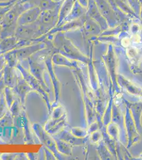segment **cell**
<instances>
[{"label": "cell", "mask_w": 142, "mask_h": 160, "mask_svg": "<svg viewBox=\"0 0 142 160\" xmlns=\"http://www.w3.org/2000/svg\"><path fill=\"white\" fill-rule=\"evenodd\" d=\"M25 3L27 4H25L24 2H20L13 4L11 8L6 13L1 24V36L2 39L7 37L15 36L19 17L25 10L31 7L28 3Z\"/></svg>", "instance_id": "obj_1"}, {"label": "cell", "mask_w": 142, "mask_h": 160, "mask_svg": "<svg viewBox=\"0 0 142 160\" xmlns=\"http://www.w3.org/2000/svg\"><path fill=\"white\" fill-rule=\"evenodd\" d=\"M60 7L61 6L54 9L42 11L37 22L43 35L54 29L57 25Z\"/></svg>", "instance_id": "obj_2"}, {"label": "cell", "mask_w": 142, "mask_h": 160, "mask_svg": "<svg viewBox=\"0 0 142 160\" xmlns=\"http://www.w3.org/2000/svg\"><path fill=\"white\" fill-rule=\"evenodd\" d=\"M39 26L37 21L33 24L25 25L18 26L15 32V36L21 40H30L38 38L42 36Z\"/></svg>", "instance_id": "obj_3"}, {"label": "cell", "mask_w": 142, "mask_h": 160, "mask_svg": "<svg viewBox=\"0 0 142 160\" xmlns=\"http://www.w3.org/2000/svg\"><path fill=\"white\" fill-rule=\"evenodd\" d=\"M42 12V10L37 7L29 8L20 15L18 20V26L34 23L38 20Z\"/></svg>", "instance_id": "obj_4"}, {"label": "cell", "mask_w": 142, "mask_h": 160, "mask_svg": "<svg viewBox=\"0 0 142 160\" xmlns=\"http://www.w3.org/2000/svg\"><path fill=\"white\" fill-rule=\"evenodd\" d=\"M24 2H27L31 7H37L42 11L54 9L61 6L59 2H55L53 0H27Z\"/></svg>", "instance_id": "obj_5"}, {"label": "cell", "mask_w": 142, "mask_h": 160, "mask_svg": "<svg viewBox=\"0 0 142 160\" xmlns=\"http://www.w3.org/2000/svg\"><path fill=\"white\" fill-rule=\"evenodd\" d=\"M76 0H64L59 9L58 22L57 25L62 24V22L66 18L70 13Z\"/></svg>", "instance_id": "obj_6"}, {"label": "cell", "mask_w": 142, "mask_h": 160, "mask_svg": "<svg viewBox=\"0 0 142 160\" xmlns=\"http://www.w3.org/2000/svg\"><path fill=\"white\" fill-rule=\"evenodd\" d=\"M18 40L15 36L2 38L0 41V51H6L15 47L18 43Z\"/></svg>", "instance_id": "obj_7"}, {"label": "cell", "mask_w": 142, "mask_h": 160, "mask_svg": "<svg viewBox=\"0 0 142 160\" xmlns=\"http://www.w3.org/2000/svg\"><path fill=\"white\" fill-rule=\"evenodd\" d=\"M41 47V45H36V46H31V47H28L25 48L24 49L19 50L16 52L18 57H25L31 54L32 53L34 52L35 51H37L38 48H39Z\"/></svg>", "instance_id": "obj_8"}, {"label": "cell", "mask_w": 142, "mask_h": 160, "mask_svg": "<svg viewBox=\"0 0 142 160\" xmlns=\"http://www.w3.org/2000/svg\"><path fill=\"white\" fill-rule=\"evenodd\" d=\"M13 4H14V3L12 2L11 3L9 4L3 6L2 7L0 8V25L2 23V21L3 20L4 17V16L6 15V13L7 12V11L11 8Z\"/></svg>", "instance_id": "obj_9"}, {"label": "cell", "mask_w": 142, "mask_h": 160, "mask_svg": "<svg viewBox=\"0 0 142 160\" xmlns=\"http://www.w3.org/2000/svg\"><path fill=\"white\" fill-rule=\"evenodd\" d=\"M122 45H124V44H126V45L125 47H127L128 46H129L130 44V38H125L122 40Z\"/></svg>", "instance_id": "obj_10"}, {"label": "cell", "mask_w": 142, "mask_h": 160, "mask_svg": "<svg viewBox=\"0 0 142 160\" xmlns=\"http://www.w3.org/2000/svg\"><path fill=\"white\" fill-rule=\"evenodd\" d=\"M1 26L0 25V41H1Z\"/></svg>", "instance_id": "obj_11"}, {"label": "cell", "mask_w": 142, "mask_h": 160, "mask_svg": "<svg viewBox=\"0 0 142 160\" xmlns=\"http://www.w3.org/2000/svg\"><path fill=\"white\" fill-rule=\"evenodd\" d=\"M54 1H55V2H60V1H63V0H53Z\"/></svg>", "instance_id": "obj_12"}, {"label": "cell", "mask_w": 142, "mask_h": 160, "mask_svg": "<svg viewBox=\"0 0 142 160\" xmlns=\"http://www.w3.org/2000/svg\"><path fill=\"white\" fill-rule=\"evenodd\" d=\"M6 5H7V4H4V5H2V4H0V8L2 7H3V6H6Z\"/></svg>", "instance_id": "obj_13"}]
</instances>
